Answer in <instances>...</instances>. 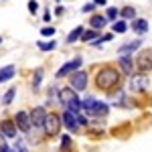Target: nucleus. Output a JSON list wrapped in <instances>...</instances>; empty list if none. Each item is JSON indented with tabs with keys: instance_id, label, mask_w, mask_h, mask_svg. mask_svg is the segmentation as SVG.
Segmentation results:
<instances>
[{
	"instance_id": "nucleus-3",
	"label": "nucleus",
	"mask_w": 152,
	"mask_h": 152,
	"mask_svg": "<svg viewBox=\"0 0 152 152\" xmlns=\"http://www.w3.org/2000/svg\"><path fill=\"white\" fill-rule=\"evenodd\" d=\"M63 126V122H61V116L55 114V112H51L47 116V122H45V134H47L49 138H53V136H59V130Z\"/></svg>"
},
{
	"instance_id": "nucleus-22",
	"label": "nucleus",
	"mask_w": 152,
	"mask_h": 152,
	"mask_svg": "<svg viewBox=\"0 0 152 152\" xmlns=\"http://www.w3.org/2000/svg\"><path fill=\"white\" fill-rule=\"evenodd\" d=\"M41 81H43V69L39 67V69L35 71V75H33V89H35V91L41 87Z\"/></svg>"
},
{
	"instance_id": "nucleus-11",
	"label": "nucleus",
	"mask_w": 152,
	"mask_h": 152,
	"mask_svg": "<svg viewBox=\"0 0 152 152\" xmlns=\"http://www.w3.org/2000/svg\"><path fill=\"white\" fill-rule=\"evenodd\" d=\"M148 85H150L148 77L142 75V73L140 75H132V77H130V89H132V91H146Z\"/></svg>"
},
{
	"instance_id": "nucleus-34",
	"label": "nucleus",
	"mask_w": 152,
	"mask_h": 152,
	"mask_svg": "<svg viewBox=\"0 0 152 152\" xmlns=\"http://www.w3.org/2000/svg\"><path fill=\"white\" fill-rule=\"evenodd\" d=\"M0 43H2V37H0Z\"/></svg>"
},
{
	"instance_id": "nucleus-12",
	"label": "nucleus",
	"mask_w": 152,
	"mask_h": 152,
	"mask_svg": "<svg viewBox=\"0 0 152 152\" xmlns=\"http://www.w3.org/2000/svg\"><path fill=\"white\" fill-rule=\"evenodd\" d=\"M16 124H14V120H2L0 122V132H2V136L4 138H14L16 136Z\"/></svg>"
},
{
	"instance_id": "nucleus-19",
	"label": "nucleus",
	"mask_w": 152,
	"mask_h": 152,
	"mask_svg": "<svg viewBox=\"0 0 152 152\" xmlns=\"http://www.w3.org/2000/svg\"><path fill=\"white\" fill-rule=\"evenodd\" d=\"M97 39H99V31H94V28L83 31V35H81V41H85V43H94Z\"/></svg>"
},
{
	"instance_id": "nucleus-33",
	"label": "nucleus",
	"mask_w": 152,
	"mask_h": 152,
	"mask_svg": "<svg viewBox=\"0 0 152 152\" xmlns=\"http://www.w3.org/2000/svg\"><path fill=\"white\" fill-rule=\"evenodd\" d=\"M4 146V136H2V132H0V148Z\"/></svg>"
},
{
	"instance_id": "nucleus-17",
	"label": "nucleus",
	"mask_w": 152,
	"mask_h": 152,
	"mask_svg": "<svg viewBox=\"0 0 152 152\" xmlns=\"http://www.w3.org/2000/svg\"><path fill=\"white\" fill-rule=\"evenodd\" d=\"M142 47V41L140 39H136V41H132V43H126V45H122L120 47V55H128L132 51H136V49Z\"/></svg>"
},
{
	"instance_id": "nucleus-23",
	"label": "nucleus",
	"mask_w": 152,
	"mask_h": 152,
	"mask_svg": "<svg viewBox=\"0 0 152 152\" xmlns=\"http://www.w3.org/2000/svg\"><path fill=\"white\" fill-rule=\"evenodd\" d=\"M37 47L41 49V51H53V49L57 47V43H55V41H39Z\"/></svg>"
},
{
	"instance_id": "nucleus-14",
	"label": "nucleus",
	"mask_w": 152,
	"mask_h": 152,
	"mask_svg": "<svg viewBox=\"0 0 152 152\" xmlns=\"http://www.w3.org/2000/svg\"><path fill=\"white\" fill-rule=\"evenodd\" d=\"M132 31H134L136 35L148 33V20H146V18H136V20H132Z\"/></svg>"
},
{
	"instance_id": "nucleus-4",
	"label": "nucleus",
	"mask_w": 152,
	"mask_h": 152,
	"mask_svg": "<svg viewBox=\"0 0 152 152\" xmlns=\"http://www.w3.org/2000/svg\"><path fill=\"white\" fill-rule=\"evenodd\" d=\"M136 67L138 71L146 73V71L152 69V49H146V51H140L138 57H136Z\"/></svg>"
},
{
	"instance_id": "nucleus-15",
	"label": "nucleus",
	"mask_w": 152,
	"mask_h": 152,
	"mask_svg": "<svg viewBox=\"0 0 152 152\" xmlns=\"http://www.w3.org/2000/svg\"><path fill=\"white\" fill-rule=\"evenodd\" d=\"M89 24H91V28H94V31H102L105 24H107V18L102 16V14H94V16L89 18Z\"/></svg>"
},
{
	"instance_id": "nucleus-25",
	"label": "nucleus",
	"mask_w": 152,
	"mask_h": 152,
	"mask_svg": "<svg viewBox=\"0 0 152 152\" xmlns=\"http://www.w3.org/2000/svg\"><path fill=\"white\" fill-rule=\"evenodd\" d=\"M118 16H120V10H118V8H107V12H105V18H107V20L116 23Z\"/></svg>"
},
{
	"instance_id": "nucleus-20",
	"label": "nucleus",
	"mask_w": 152,
	"mask_h": 152,
	"mask_svg": "<svg viewBox=\"0 0 152 152\" xmlns=\"http://www.w3.org/2000/svg\"><path fill=\"white\" fill-rule=\"evenodd\" d=\"M81 35H83V26H75L69 35H67V43L71 45V43H75V41H81Z\"/></svg>"
},
{
	"instance_id": "nucleus-21",
	"label": "nucleus",
	"mask_w": 152,
	"mask_h": 152,
	"mask_svg": "<svg viewBox=\"0 0 152 152\" xmlns=\"http://www.w3.org/2000/svg\"><path fill=\"white\" fill-rule=\"evenodd\" d=\"M112 31H114V35H122V33H126L128 31V23L126 20H116V23L112 24Z\"/></svg>"
},
{
	"instance_id": "nucleus-16",
	"label": "nucleus",
	"mask_w": 152,
	"mask_h": 152,
	"mask_svg": "<svg viewBox=\"0 0 152 152\" xmlns=\"http://www.w3.org/2000/svg\"><path fill=\"white\" fill-rule=\"evenodd\" d=\"M16 75V69H14V65H6V67H2L0 69V83L8 81V79H12Z\"/></svg>"
},
{
	"instance_id": "nucleus-31",
	"label": "nucleus",
	"mask_w": 152,
	"mask_h": 152,
	"mask_svg": "<svg viewBox=\"0 0 152 152\" xmlns=\"http://www.w3.org/2000/svg\"><path fill=\"white\" fill-rule=\"evenodd\" d=\"M0 152H14L10 148V146H8V144H4V146H2V148H0Z\"/></svg>"
},
{
	"instance_id": "nucleus-28",
	"label": "nucleus",
	"mask_w": 152,
	"mask_h": 152,
	"mask_svg": "<svg viewBox=\"0 0 152 152\" xmlns=\"http://www.w3.org/2000/svg\"><path fill=\"white\" fill-rule=\"evenodd\" d=\"M37 10H39V2H37V0H28V12L35 14Z\"/></svg>"
},
{
	"instance_id": "nucleus-18",
	"label": "nucleus",
	"mask_w": 152,
	"mask_h": 152,
	"mask_svg": "<svg viewBox=\"0 0 152 152\" xmlns=\"http://www.w3.org/2000/svg\"><path fill=\"white\" fill-rule=\"evenodd\" d=\"M120 16H122V20H136V8H132V6H124L122 10H120Z\"/></svg>"
},
{
	"instance_id": "nucleus-10",
	"label": "nucleus",
	"mask_w": 152,
	"mask_h": 152,
	"mask_svg": "<svg viewBox=\"0 0 152 152\" xmlns=\"http://www.w3.org/2000/svg\"><path fill=\"white\" fill-rule=\"evenodd\" d=\"M61 122H63V126L69 130V132H77V130H79L77 114H73V112H69V110H65V112L61 114Z\"/></svg>"
},
{
	"instance_id": "nucleus-8",
	"label": "nucleus",
	"mask_w": 152,
	"mask_h": 152,
	"mask_svg": "<svg viewBox=\"0 0 152 152\" xmlns=\"http://www.w3.org/2000/svg\"><path fill=\"white\" fill-rule=\"evenodd\" d=\"M57 97H59V102L65 105V110H67V107H69V105L73 104V102H77V99H79L73 87H63V89H59Z\"/></svg>"
},
{
	"instance_id": "nucleus-24",
	"label": "nucleus",
	"mask_w": 152,
	"mask_h": 152,
	"mask_svg": "<svg viewBox=\"0 0 152 152\" xmlns=\"http://www.w3.org/2000/svg\"><path fill=\"white\" fill-rule=\"evenodd\" d=\"M14 95H16V87H10V89L4 94V97H2V104H4V105H10L12 99H14Z\"/></svg>"
},
{
	"instance_id": "nucleus-32",
	"label": "nucleus",
	"mask_w": 152,
	"mask_h": 152,
	"mask_svg": "<svg viewBox=\"0 0 152 152\" xmlns=\"http://www.w3.org/2000/svg\"><path fill=\"white\" fill-rule=\"evenodd\" d=\"M105 2H107V0H94L95 6H105Z\"/></svg>"
},
{
	"instance_id": "nucleus-6",
	"label": "nucleus",
	"mask_w": 152,
	"mask_h": 152,
	"mask_svg": "<svg viewBox=\"0 0 152 152\" xmlns=\"http://www.w3.org/2000/svg\"><path fill=\"white\" fill-rule=\"evenodd\" d=\"M81 65H83V59L81 57H73L71 61H67V63H65V65H63V67H61L55 75L61 79V77H65L67 73H75V71H79V67H81Z\"/></svg>"
},
{
	"instance_id": "nucleus-7",
	"label": "nucleus",
	"mask_w": 152,
	"mask_h": 152,
	"mask_svg": "<svg viewBox=\"0 0 152 152\" xmlns=\"http://www.w3.org/2000/svg\"><path fill=\"white\" fill-rule=\"evenodd\" d=\"M47 116H49L47 110H45L43 105H37L35 110L31 112V122H33V126H35V128H45Z\"/></svg>"
},
{
	"instance_id": "nucleus-1",
	"label": "nucleus",
	"mask_w": 152,
	"mask_h": 152,
	"mask_svg": "<svg viewBox=\"0 0 152 152\" xmlns=\"http://www.w3.org/2000/svg\"><path fill=\"white\" fill-rule=\"evenodd\" d=\"M120 71L114 67H102V69L95 73V87L97 89H104V91H112L114 87L120 85Z\"/></svg>"
},
{
	"instance_id": "nucleus-5",
	"label": "nucleus",
	"mask_w": 152,
	"mask_h": 152,
	"mask_svg": "<svg viewBox=\"0 0 152 152\" xmlns=\"http://www.w3.org/2000/svg\"><path fill=\"white\" fill-rule=\"evenodd\" d=\"M14 124H16V128L20 130V132H31V128H33L31 114H28V112H24V110L16 112V114H14Z\"/></svg>"
},
{
	"instance_id": "nucleus-30",
	"label": "nucleus",
	"mask_w": 152,
	"mask_h": 152,
	"mask_svg": "<svg viewBox=\"0 0 152 152\" xmlns=\"http://www.w3.org/2000/svg\"><path fill=\"white\" fill-rule=\"evenodd\" d=\"M94 8H95V4H94V2H89V4H85V6H83L81 10L83 12H94Z\"/></svg>"
},
{
	"instance_id": "nucleus-9",
	"label": "nucleus",
	"mask_w": 152,
	"mask_h": 152,
	"mask_svg": "<svg viewBox=\"0 0 152 152\" xmlns=\"http://www.w3.org/2000/svg\"><path fill=\"white\" fill-rule=\"evenodd\" d=\"M71 87H73L75 91H83V89L87 87V73L81 71V69L71 73Z\"/></svg>"
},
{
	"instance_id": "nucleus-29",
	"label": "nucleus",
	"mask_w": 152,
	"mask_h": 152,
	"mask_svg": "<svg viewBox=\"0 0 152 152\" xmlns=\"http://www.w3.org/2000/svg\"><path fill=\"white\" fill-rule=\"evenodd\" d=\"M41 35L43 37H53L55 35V28H53V26H45V28H41Z\"/></svg>"
},
{
	"instance_id": "nucleus-2",
	"label": "nucleus",
	"mask_w": 152,
	"mask_h": 152,
	"mask_svg": "<svg viewBox=\"0 0 152 152\" xmlns=\"http://www.w3.org/2000/svg\"><path fill=\"white\" fill-rule=\"evenodd\" d=\"M81 105H83V114L94 116V118H105L107 112H110L107 104L97 102L95 97H85V99H81Z\"/></svg>"
},
{
	"instance_id": "nucleus-27",
	"label": "nucleus",
	"mask_w": 152,
	"mask_h": 152,
	"mask_svg": "<svg viewBox=\"0 0 152 152\" xmlns=\"http://www.w3.org/2000/svg\"><path fill=\"white\" fill-rule=\"evenodd\" d=\"M12 150H14V152H28V148H26L20 140H16V144L12 146Z\"/></svg>"
},
{
	"instance_id": "nucleus-26",
	"label": "nucleus",
	"mask_w": 152,
	"mask_h": 152,
	"mask_svg": "<svg viewBox=\"0 0 152 152\" xmlns=\"http://www.w3.org/2000/svg\"><path fill=\"white\" fill-rule=\"evenodd\" d=\"M61 148H63V150H69V148H71V138L67 136V134L61 136Z\"/></svg>"
},
{
	"instance_id": "nucleus-13",
	"label": "nucleus",
	"mask_w": 152,
	"mask_h": 152,
	"mask_svg": "<svg viewBox=\"0 0 152 152\" xmlns=\"http://www.w3.org/2000/svg\"><path fill=\"white\" fill-rule=\"evenodd\" d=\"M118 65H120L122 73H126V75H130V77H132V71H134L132 55H120V59H118Z\"/></svg>"
}]
</instances>
